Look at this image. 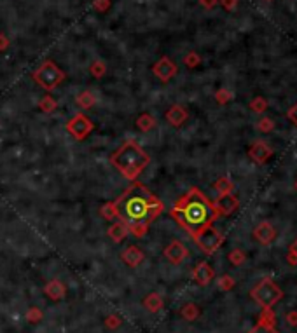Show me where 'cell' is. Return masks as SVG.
Here are the masks:
<instances>
[{
  "instance_id": "cell-1",
  "label": "cell",
  "mask_w": 297,
  "mask_h": 333,
  "mask_svg": "<svg viewBox=\"0 0 297 333\" xmlns=\"http://www.w3.org/2000/svg\"><path fill=\"white\" fill-rule=\"evenodd\" d=\"M117 210V220H121L130 228V234L135 237H144L149 232V227L159 215L165 211V204L150 190L135 181L131 187L114 201Z\"/></svg>"
},
{
  "instance_id": "cell-2",
  "label": "cell",
  "mask_w": 297,
  "mask_h": 333,
  "mask_svg": "<svg viewBox=\"0 0 297 333\" xmlns=\"http://www.w3.org/2000/svg\"><path fill=\"white\" fill-rule=\"evenodd\" d=\"M171 218L191 237L200 234L206 227L213 225L219 218L215 204L197 187H191L170 210Z\"/></svg>"
},
{
  "instance_id": "cell-3",
  "label": "cell",
  "mask_w": 297,
  "mask_h": 333,
  "mask_svg": "<svg viewBox=\"0 0 297 333\" xmlns=\"http://www.w3.org/2000/svg\"><path fill=\"white\" fill-rule=\"evenodd\" d=\"M109 161L124 178L135 181L140 176V173L149 166L150 155L133 138H130L110 155Z\"/></svg>"
},
{
  "instance_id": "cell-4",
  "label": "cell",
  "mask_w": 297,
  "mask_h": 333,
  "mask_svg": "<svg viewBox=\"0 0 297 333\" xmlns=\"http://www.w3.org/2000/svg\"><path fill=\"white\" fill-rule=\"evenodd\" d=\"M32 79L35 80V84L38 86V88H42L44 91H47V93H51V91H54L63 80L67 79V75L54 61L46 59V61H42L35 70H33Z\"/></svg>"
},
{
  "instance_id": "cell-5",
  "label": "cell",
  "mask_w": 297,
  "mask_h": 333,
  "mask_svg": "<svg viewBox=\"0 0 297 333\" xmlns=\"http://www.w3.org/2000/svg\"><path fill=\"white\" fill-rule=\"evenodd\" d=\"M250 297L262 309H273L283 298V292L271 278H264L250 289Z\"/></svg>"
},
{
  "instance_id": "cell-6",
  "label": "cell",
  "mask_w": 297,
  "mask_h": 333,
  "mask_svg": "<svg viewBox=\"0 0 297 333\" xmlns=\"http://www.w3.org/2000/svg\"><path fill=\"white\" fill-rule=\"evenodd\" d=\"M192 241L205 255H213L224 244V236L213 225H210L192 237Z\"/></svg>"
},
{
  "instance_id": "cell-7",
  "label": "cell",
  "mask_w": 297,
  "mask_h": 333,
  "mask_svg": "<svg viewBox=\"0 0 297 333\" xmlns=\"http://www.w3.org/2000/svg\"><path fill=\"white\" fill-rule=\"evenodd\" d=\"M93 129H94L93 120L89 119L86 114H83V112L75 114L74 117L68 119V122H67V131H68V135L74 136L77 141L86 140V138H88V136L93 133Z\"/></svg>"
},
{
  "instance_id": "cell-8",
  "label": "cell",
  "mask_w": 297,
  "mask_h": 333,
  "mask_svg": "<svg viewBox=\"0 0 297 333\" xmlns=\"http://www.w3.org/2000/svg\"><path fill=\"white\" fill-rule=\"evenodd\" d=\"M247 333H280L276 330V314L273 309H262L255 326H252Z\"/></svg>"
},
{
  "instance_id": "cell-9",
  "label": "cell",
  "mask_w": 297,
  "mask_h": 333,
  "mask_svg": "<svg viewBox=\"0 0 297 333\" xmlns=\"http://www.w3.org/2000/svg\"><path fill=\"white\" fill-rule=\"evenodd\" d=\"M152 72L161 82H170L176 73H179V68H176V65L173 63V59H170L168 56H163V58L152 67Z\"/></svg>"
},
{
  "instance_id": "cell-10",
  "label": "cell",
  "mask_w": 297,
  "mask_h": 333,
  "mask_svg": "<svg viewBox=\"0 0 297 333\" xmlns=\"http://www.w3.org/2000/svg\"><path fill=\"white\" fill-rule=\"evenodd\" d=\"M252 236L259 244L269 246V244L274 243V239H276V228L271 225L269 222H261L259 225L253 227Z\"/></svg>"
},
{
  "instance_id": "cell-11",
  "label": "cell",
  "mask_w": 297,
  "mask_h": 333,
  "mask_svg": "<svg viewBox=\"0 0 297 333\" xmlns=\"http://www.w3.org/2000/svg\"><path fill=\"white\" fill-rule=\"evenodd\" d=\"M215 210L219 211V216H231L232 213H236L240 207V201L236 196L232 194H224V196H219L217 201L213 202Z\"/></svg>"
},
{
  "instance_id": "cell-12",
  "label": "cell",
  "mask_w": 297,
  "mask_h": 333,
  "mask_svg": "<svg viewBox=\"0 0 297 333\" xmlns=\"http://www.w3.org/2000/svg\"><path fill=\"white\" fill-rule=\"evenodd\" d=\"M273 154H274L273 149H271V147L266 143V141H262V140L253 141V143L250 145V149H248V157H250L252 161L257 162V164L268 162Z\"/></svg>"
},
{
  "instance_id": "cell-13",
  "label": "cell",
  "mask_w": 297,
  "mask_h": 333,
  "mask_svg": "<svg viewBox=\"0 0 297 333\" xmlns=\"http://www.w3.org/2000/svg\"><path fill=\"white\" fill-rule=\"evenodd\" d=\"M165 257H166V260H170L173 265H180V263L189 257V249L180 243V241H171V243L165 248Z\"/></svg>"
},
{
  "instance_id": "cell-14",
  "label": "cell",
  "mask_w": 297,
  "mask_h": 333,
  "mask_svg": "<svg viewBox=\"0 0 297 333\" xmlns=\"http://www.w3.org/2000/svg\"><path fill=\"white\" fill-rule=\"evenodd\" d=\"M192 279L196 284L200 286H208L210 283L215 279V270L212 269L208 262H200L197 265L192 269Z\"/></svg>"
},
{
  "instance_id": "cell-15",
  "label": "cell",
  "mask_w": 297,
  "mask_h": 333,
  "mask_svg": "<svg viewBox=\"0 0 297 333\" xmlns=\"http://www.w3.org/2000/svg\"><path fill=\"white\" fill-rule=\"evenodd\" d=\"M144 258H145L144 252L135 244L128 246V248H124L121 252V260L126 263L128 267H138L140 263L144 262Z\"/></svg>"
},
{
  "instance_id": "cell-16",
  "label": "cell",
  "mask_w": 297,
  "mask_h": 333,
  "mask_svg": "<svg viewBox=\"0 0 297 333\" xmlns=\"http://www.w3.org/2000/svg\"><path fill=\"white\" fill-rule=\"evenodd\" d=\"M189 117V112L186 107L182 105H171L166 110V120L171 124L173 128H180Z\"/></svg>"
},
{
  "instance_id": "cell-17",
  "label": "cell",
  "mask_w": 297,
  "mask_h": 333,
  "mask_svg": "<svg viewBox=\"0 0 297 333\" xmlns=\"http://www.w3.org/2000/svg\"><path fill=\"white\" fill-rule=\"evenodd\" d=\"M128 234H130V228H128L126 223L121 222V220H115V222L109 227V231H107V236H109L115 244L123 243L128 237Z\"/></svg>"
},
{
  "instance_id": "cell-18",
  "label": "cell",
  "mask_w": 297,
  "mask_h": 333,
  "mask_svg": "<svg viewBox=\"0 0 297 333\" xmlns=\"http://www.w3.org/2000/svg\"><path fill=\"white\" fill-rule=\"evenodd\" d=\"M44 292H46V295L51 298V300H62V298L65 297V293H67V288H65V284H63L62 281L53 279L44 286Z\"/></svg>"
},
{
  "instance_id": "cell-19",
  "label": "cell",
  "mask_w": 297,
  "mask_h": 333,
  "mask_svg": "<svg viewBox=\"0 0 297 333\" xmlns=\"http://www.w3.org/2000/svg\"><path fill=\"white\" fill-rule=\"evenodd\" d=\"M142 304H144V307L149 310V313L156 314L163 309L165 302H163V297L159 295V293H149V295L144 298V302H142Z\"/></svg>"
},
{
  "instance_id": "cell-20",
  "label": "cell",
  "mask_w": 297,
  "mask_h": 333,
  "mask_svg": "<svg viewBox=\"0 0 297 333\" xmlns=\"http://www.w3.org/2000/svg\"><path fill=\"white\" fill-rule=\"evenodd\" d=\"M200 314H201L200 307H197L196 304H192V302L186 304V305L182 307V310H180V316H182V318L186 319V321H189V323L196 321V319L200 318Z\"/></svg>"
},
{
  "instance_id": "cell-21",
  "label": "cell",
  "mask_w": 297,
  "mask_h": 333,
  "mask_svg": "<svg viewBox=\"0 0 297 333\" xmlns=\"http://www.w3.org/2000/svg\"><path fill=\"white\" fill-rule=\"evenodd\" d=\"M213 189L219 192V196L232 194V190H234V183H232V180L227 178V176H221V178H217V181L213 183Z\"/></svg>"
},
{
  "instance_id": "cell-22",
  "label": "cell",
  "mask_w": 297,
  "mask_h": 333,
  "mask_svg": "<svg viewBox=\"0 0 297 333\" xmlns=\"http://www.w3.org/2000/svg\"><path fill=\"white\" fill-rule=\"evenodd\" d=\"M75 103H77V105H79L81 108L88 110V108H91L94 103H96V96H94L91 91H83V93L77 94Z\"/></svg>"
},
{
  "instance_id": "cell-23",
  "label": "cell",
  "mask_w": 297,
  "mask_h": 333,
  "mask_svg": "<svg viewBox=\"0 0 297 333\" xmlns=\"http://www.w3.org/2000/svg\"><path fill=\"white\" fill-rule=\"evenodd\" d=\"M156 126H157L156 119H154L150 114H142L140 117L136 119V128H138L140 131H144V133L150 131V129H154Z\"/></svg>"
},
{
  "instance_id": "cell-24",
  "label": "cell",
  "mask_w": 297,
  "mask_h": 333,
  "mask_svg": "<svg viewBox=\"0 0 297 333\" xmlns=\"http://www.w3.org/2000/svg\"><path fill=\"white\" fill-rule=\"evenodd\" d=\"M227 260H229L234 267H242L245 262H247V255H245L243 249L236 248V249H231L229 255H227Z\"/></svg>"
},
{
  "instance_id": "cell-25",
  "label": "cell",
  "mask_w": 297,
  "mask_h": 333,
  "mask_svg": "<svg viewBox=\"0 0 297 333\" xmlns=\"http://www.w3.org/2000/svg\"><path fill=\"white\" fill-rule=\"evenodd\" d=\"M250 110L253 112V114H264L266 110H268V107H269V103H268V99L266 98H262V96H255L250 101Z\"/></svg>"
},
{
  "instance_id": "cell-26",
  "label": "cell",
  "mask_w": 297,
  "mask_h": 333,
  "mask_svg": "<svg viewBox=\"0 0 297 333\" xmlns=\"http://www.w3.org/2000/svg\"><path fill=\"white\" fill-rule=\"evenodd\" d=\"M100 215L105 220H109V222H114V220H117V210H115L114 201L105 202V204L102 206V210H100Z\"/></svg>"
},
{
  "instance_id": "cell-27",
  "label": "cell",
  "mask_w": 297,
  "mask_h": 333,
  "mask_svg": "<svg viewBox=\"0 0 297 333\" xmlns=\"http://www.w3.org/2000/svg\"><path fill=\"white\" fill-rule=\"evenodd\" d=\"M217 286L219 289H222V292H231V289L236 286V281L232 279L229 274H224L217 279Z\"/></svg>"
},
{
  "instance_id": "cell-28",
  "label": "cell",
  "mask_w": 297,
  "mask_h": 333,
  "mask_svg": "<svg viewBox=\"0 0 297 333\" xmlns=\"http://www.w3.org/2000/svg\"><path fill=\"white\" fill-rule=\"evenodd\" d=\"M56 107H58V103H56V99H53V96H44L38 101V108L42 112H46V114H51Z\"/></svg>"
},
{
  "instance_id": "cell-29",
  "label": "cell",
  "mask_w": 297,
  "mask_h": 333,
  "mask_svg": "<svg viewBox=\"0 0 297 333\" xmlns=\"http://www.w3.org/2000/svg\"><path fill=\"white\" fill-rule=\"evenodd\" d=\"M89 72H91V75L93 77H96V79H100V77L105 75V72H107V67H105V63L100 61V59H96L91 67H89Z\"/></svg>"
},
{
  "instance_id": "cell-30",
  "label": "cell",
  "mask_w": 297,
  "mask_h": 333,
  "mask_svg": "<svg viewBox=\"0 0 297 333\" xmlns=\"http://www.w3.org/2000/svg\"><path fill=\"white\" fill-rule=\"evenodd\" d=\"M274 129V120L273 119H269V117H262L259 122H257V131H261V133H271Z\"/></svg>"
},
{
  "instance_id": "cell-31",
  "label": "cell",
  "mask_w": 297,
  "mask_h": 333,
  "mask_svg": "<svg viewBox=\"0 0 297 333\" xmlns=\"http://www.w3.org/2000/svg\"><path fill=\"white\" fill-rule=\"evenodd\" d=\"M231 99H232V93L229 89H219L217 93H215V101H217L219 105H226Z\"/></svg>"
},
{
  "instance_id": "cell-32",
  "label": "cell",
  "mask_w": 297,
  "mask_h": 333,
  "mask_svg": "<svg viewBox=\"0 0 297 333\" xmlns=\"http://www.w3.org/2000/svg\"><path fill=\"white\" fill-rule=\"evenodd\" d=\"M287 262H288V265H292V267L297 265V239L290 244V248H288Z\"/></svg>"
},
{
  "instance_id": "cell-33",
  "label": "cell",
  "mask_w": 297,
  "mask_h": 333,
  "mask_svg": "<svg viewBox=\"0 0 297 333\" xmlns=\"http://www.w3.org/2000/svg\"><path fill=\"white\" fill-rule=\"evenodd\" d=\"M200 61H201V58H200V54H196V53H189L186 58H184V63H186V67H189V68L197 67Z\"/></svg>"
},
{
  "instance_id": "cell-34",
  "label": "cell",
  "mask_w": 297,
  "mask_h": 333,
  "mask_svg": "<svg viewBox=\"0 0 297 333\" xmlns=\"http://www.w3.org/2000/svg\"><path fill=\"white\" fill-rule=\"evenodd\" d=\"M41 316H42V314H41V310L33 307V309H30V310H28L27 318H28V321H32V323H38V321H41Z\"/></svg>"
},
{
  "instance_id": "cell-35",
  "label": "cell",
  "mask_w": 297,
  "mask_h": 333,
  "mask_svg": "<svg viewBox=\"0 0 297 333\" xmlns=\"http://www.w3.org/2000/svg\"><path fill=\"white\" fill-rule=\"evenodd\" d=\"M287 119L290 120L292 124L297 128V103L292 108H288V112H287Z\"/></svg>"
},
{
  "instance_id": "cell-36",
  "label": "cell",
  "mask_w": 297,
  "mask_h": 333,
  "mask_svg": "<svg viewBox=\"0 0 297 333\" xmlns=\"http://www.w3.org/2000/svg\"><path fill=\"white\" fill-rule=\"evenodd\" d=\"M105 324L110 328V330H112V328H119V326H121V319H119L117 316H109Z\"/></svg>"
},
{
  "instance_id": "cell-37",
  "label": "cell",
  "mask_w": 297,
  "mask_h": 333,
  "mask_svg": "<svg viewBox=\"0 0 297 333\" xmlns=\"http://www.w3.org/2000/svg\"><path fill=\"white\" fill-rule=\"evenodd\" d=\"M285 321L290 326H297V310H290V313L285 314Z\"/></svg>"
},
{
  "instance_id": "cell-38",
  "label": "cell",
  "mask_w": 297,
  "mask_h": 333,
  "mask_svg": "<svg viewBox=\"0 0 297 333\" xmlns=\"http://www.w3.org/2000/svg\"><path fill=\"white\" fill-rule=\"evenodd\" d=\"M94 7L100 11H105L107 7H109V0H96V2H94Z\"/></svg>"
},
{
  "instance_id": "cell-39",
  "label": "cell",
  "mask_w": 297,
  "mask_h": 333,
  "mask_svg": "<svg viewBox=\"0 0 297 333\" xmlns=\"http://www.w3.org/2000/svg\"><path fill=\"white\" fill-rule=\"evenodd\" d=\"M7 47H9V40L4 33H0V51H6Z\"/></svg>"
},
{
  "instance_id": "cell-40",
  "label": "cell",
  "mask_w": 297,
  "mask_h": 333,
  "mask_svg": "<svg viewBox=\"0 0 297 333\" xmlns=\"http://www.w3.org/2000/svg\"><path fill=\"white\" fill-rule=\"evenodd\" d=\"M222 4H224V7H226V9H232V7L236 6V0H222Z\"/></svg>"
},
{
  "instance_id": "cell-41",
  "label": "cell",
  "mask_w": 297,
  "mask_h": 333,
  "mask_svg": "<svg viewBox=\"0 0 297 333\" xmlns=\"http://www.w3.org/2000/svg\"><path fill=\"white\" fill-rule=\"evenodd\" d=\"M201 4H203L205 7H213L215 4H217V0H201Z\"/></svg>"
},
{
  "instance_id": "cell-42",
  "label": "cell",
  "mask_w": 297,
  "mask_h": 333,
  "mask_svg": "<svg viewBox=\"0 0 297 333\" xmlns=\"http://www.w3.org/2000/svg\"><path fill=\"white\" fill-rule=\"evenodd\" d=\"M294 187H295V190H297V181H295V185H294Z\"/></svg>"
}]
</instances>
